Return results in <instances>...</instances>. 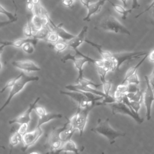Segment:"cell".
I'll list each match as a JSON object with an SVG mask.
<instances>
[{"label": "cell", "instance_id": "obj_1", "mask_svg": "<svg viewBox=\"0 0 154 154\" xmlns=\"http://www.w3.org/2000/svg\"><path fill=\"white\" fill-rule=\"evenodd\" d=\"M104 105L102 102H95L87 107L83 109L78 108L76 113L73 115L70 119H69V124L75 130H78L79 132L80 137H82L84 131L85 125L87 122L88 116L90 112L96 106Z\"/></svg>", "mask_w": 154, "mask_h": 154}, {"label": "cell", "instance_id": "obj_2", "mask_svg": "<svg viewBox=\"0 0 154 154\" xmlns=\"http://www.w3.org/2000/svg\"><path fill=\"white\" fill-rule=\"evenodd\" d=\"M76 55L81 56V58H77L75 55L71 54L70 53L67 54L64 57L61 58V61L63 63H66L67 60H71L73 61L75 68L78 70V76L76 78V82L83 78V67L84 65L87 63H91L94 64L96 66H103V60H96L90 57L88 55H86L80 52L78 49L75 51Z\"/></svg>", "mask_w": 154, "mask_h": 154}, {"label": "cell", "instance_id": "obj_3", "mask_svg": "<svg viewBox=\"0 0 154 154\" xmlns=\"http://www.w3.org/2000/svg\"><path fill=\"white\" fill-rule=\"evenodd\" d=\"M97 123V125L91 129L90 131L106 137L109 141L110 144L114 143L117 138L120 137H124L126 135L122 132L113 129L109 125L108 118L105 120L99 119Z\"/></svg>", "mask_w": 154, "mask_h": 154}, {"label": "cell", "instance_id": "obj_4", "mask_svg": "<svg viewBox=\"0 0 154 154\" xmlns=\"http://www.w3.org/2000/svg\"><path fill=\"white\" fill-rule=\"evenodd\" d=\"M97 28L116 34L131 35L130 31L111 14L103 16L97 23Z\"/></svg>", "mask_w": 154, "mask_h": 154}, {"label": "cell", "instance_id": "obj_5", "mask_svg": "<svg viewBox=\"0 0 154 154\" xmlns=\"http://www.w3.org/2000/svg\"><path fill=\"white\" fill-rule=\"evenodd\" d=\"M39 80V77L37 76H28L25 75L23 72H22V74L21 76L16 81L14 85L11 88L10 91L9 93L8 96L5 100V102L4 103L3 105L1 106L0 109V111H2L11 102L12 99L15 96L16 94H17L19 93H20L25 87V85L31 82H35Z\"/></svg>", "mask_w": 154, "mask_h": 154}, {"label": "cell", "instance_id": "obj_6", "mask_svg": "<svg viewBox=\"0 0 154 154\" xmlns=\"http://www.w3.org/2000/svg\"><path fill=\"white\" fill-rule=\"evenodd\" d=\"M111 108V112L113 115L116 114H122L127 115L132 118L138 124H141L144 122V119L141 117L138 113L132 111L126 104L123 102L114 103L109 104Z\"/></svg>", "mask_w": 154, "mask_h": 154}, {"label": "cell", "instance_id": "obj_7", "mask_svg": "<svg viewBox=\"0 0 154 154\" xmlns=\"http://www.w3.org/2000/svg\"><path fill=\"white\" fill-rule=\"evenodd\" d=\"M146 81V89L144 91L143 103L146 108V117L147 120H150L152 117V108L154 102V90L150 84L148 76H144Z\"/></svg>", "mask_w": 154, "mask_h": 154}, {"label": "cell", "instance_id": "obj_8", "mask_svg": "<svg viewBox=\"0 0 154 154\" xmlns=\"http://www.w3.org/2000/svg\"><path fill=\"white\" fill-rule=\"evenodd\" d=\"M149 52L147 51H134V52H116L112 53V58L114 59L116 64L117 70L123 63L129 60H133L135 59L143 57L146 55L148 54Z\"/></svg>", "mask_w": 154, "mask_h": 154}, {"label": "cell", "instance_id": "obj_9", "mask_svg": "<svg viewBox=\"0 0 154 154\" xmlns=\"http://www.w3.org/2000/svg\"><path fill=\"white\" fill-rule=\"evenodd\" d=\"M60 131V128L54 127L48 135L45 146L49 149L51 153L57 151L62 146L63 142L59 137Z\"/></svg>", "mask_w": 154, "mask_h": 154}, {"label": "cell", "instance_id": "obj_10", "mask_svg": "<svg viewBox=\"0 0 154 154\" xmlns=\"http://www.w3.org/2000/svg\"><path fill=\"white\" fill-rule=\"evenodd\" d=\"M60 93L61 94L68 96L75 100L78 103V108L79 109L85 108L91 103L97 102L89 99L82 91H60Z\"/></svg>", "mask_w": 154, "mask_h": 154}, {"label": "cell", "instance_id": "obj_11", "mask_svg": "<svg viewBox=\"0 0 154 154\" xmlns=\"http://www.w3.org/2000/svg\"><path fill=\"white\" fill-rule=\"evenodd\" d=\"M43 130L40 127H36L30 132H27L22 137V142L23 147L21 149L22 152L26 150L29 147L34 145L39 138L43 135Z\"/></svg>", "mask_w": 154, "mask_h": 154}, {"label": "cell", "instance_id": "obj_12", "mask_svg": "<svg viewBox=\"0 0 154 154\" xmlns=\"http://www.w3.org/2000/svg\"><path fill=\"white\" fill-rule=\"evenodd\" d=\"M40 99V97H37L34 100L33 102L29 104L26 110H25L23 112H22L21 114L19 115L14 119L10 120L8 121V123L10 125H11L13 123H18L19 125H22L23 123H29V122L31 121V113L34 109V108L36 106V104L37 103V102Z\"/></svg>", "mask_w": 154, "mask_h": 154}, {"label": "cell", "instance_id": "obj_13", "mask_svg": "<svg viewBox=\"0 0 154 154\" xmlns=\"http://www.w3.org/2000/svg\"><path fill=\"white\" fill-rule=\"evenodd\" d=\"M12 65L14 67L27 73L38 72L41 70V68L31 60L14 61L12 62Z\"/></svg>", "mask_w": 154, "mask_h": 154}, {"label": "cell", "instance_id": "obj_14", "mask_svg": "<svg viewBox=\"0 0 154 154\" xmlns=\"http://www.w3.org/2000/svg\"><path fill=\"white\" fill-rule=\"evenodd\" d=\"M49 28L52 30L55 31L57 33V34L58 35V36L60 37V38H61L62 40H63L64 41L68 42L75 37V35L70 34V32H67L63 28V23H61L58 25H56L54 23V22L51 19V17L49 19Z\"/></svg>", "mask_w": 154, "mask_h": 154}, {"label": "cell", "instance_id": "obj_15", "mask_svg": "<svg viewBox=\"0 0 154 154\" xmlns=\"http://www.w3.org/2000/svg\"><path fill=\"white\" fill-rule=\"evenodd\" d=\"M87 31L88 26H84L77 35H75L74 38L67 42L69 48L72 49L74 51L76 49H78V48L82 45V43L85 42Z\"/></svg>", "mask_w": 154, "mask_h": 154}, {"label": "cell", "instance_id": "obj_16", "mask_svg": "<svg viewBox=\"0 0 154 154\" xmlns=\"http://www.w3.org/2000/svg\"><path fill=\"white\" fill-rule=\"evenodd\" d=\"M33 42L35 45L38 42V40L34 38H19L15 40L12 41H4L1 42V46H0V50L1 52H2V49L8 46H11L15 48H22V46L26 42Z\"/></svg>", "mask_w": 154, "mask_h": 154}, {"label": "cell", "instance_id": "obj_17", "mask_svg": "<svg viewBox=\"0 0 154 154\" xmlns=\"http://www.w3.org/2000/svg\"><path fill=\"white\" fill-rule=\"evenodd\" d=\"M66 123L64 125L63 127L60 128V131L59 133L60 138L63 143L71 140V137H72L74 132L76 131L70 124H69V119L66 118Z\"/></svg>", "mask_w": 154, "mask_h": 154}, {"label": "cell", "instance_id": "obj_18", "mask_svg": "<svg viewBox=\"0 0 154 154\" xmlns=\"http://www.w3.org/2000/svg\"><path fill=\"white\" fill-rule=\"evenodd\" d=\"M84 147L82 148H78L76 147L75 143L72 140H70L65 143H64L61 146V147L57 151L54 152L52 154H60L61 152H72L74 154H81L80 152H81L84 150Z\"/></svg>", "mask_w": 154, "mask_h": 154}, {"label": "cell", "instance_id": "obj_19", "mask_svg": "<svg viewBox=\"0 0 154 154\" xmlns=\"http://www.w3.org/2000/svg\"><path fill=\"white\" fill-rule=\"evenodd\" d=\"M106 1H107L106 0H99L98 1H97L96 2L90 4L88 8L87 9L88 10L87 14L86 15V16L85 17L83 18V20L87 21V22H90L91 16H93L94 14L99 13L100 11L102 6L104 5V4L106 2Z\"/></svg>", "mask_w": 154, "mask_h": 154}, {"label": "cell", "instance_id": "obj_20", "mask_svg": "<svg viewBox=\"0 0 154 154\" xmlns=\"http://www.w3.org/2000/svg\"><path fill=\"white\" fill-rule=\"evenodd\" d=\"M63 117L62 114L57 112H47L41 117H38L36 127H41L45 123H46L54 119H60Z\"/></svg>", "mask_w": 154, "mask_h": 154}, {"label": "cell", "instance_id": "obj_21", "mask_svg": "<svg viewBox=\"0 0 154 154\" xmlns=\"http://www.w3.org/2000/svg\"><path fill=\"white\" fill-rule=\"evenodd\" d=\"M85 42H86L88 45H90L91 46H93L94 48H96L97 50V51L99 53V54L100 55L102 60H107V59L111 58L112 57V52H109L108 51L103 50L102 49V47L101 45H99L97 43H94L93 42H91L90 40H88L87 38L85 40Z\"/></svg>", "mask_w": 154, "mask_h": 154}, {"label": "cell", "instance_id": "obj_22", "mask_svg": "<svg viewBox=\"0 0 154 154\" xmlns=\"http://www.w3.org/2000/svg\"><path fill=\"white\" fill-rule=\"evenodd\" d=\"M0 13L1 14H4L5 16H7L8 20L5 22H1V26H3L6 25L10 24L11 23H14L17 20V17L16 16V13L13 14L12 13L7 11L5 8L2 7V5H0Z\"/></svg>", "mask_w": 154, "mask_h": 154}, {"label": "cell", "instance_id": "obj_23", "mask_svg": "<svg viewBox=\"0 0 154 154\" xmlns=\"http://www.w3.org/2000/svg\"><path fill=\"white\" fill-rule=\"evenodd\" d=\"M148 54H147V55H146L145 56H144L143 57H142V59H141L136 65H135L134 66H132V67H130V68L126 71V73H125V77H124L123 81H122V82H121L122 84L124 83L125 81L128 78H129V77L131 76L132 75H134L135 73H137L138 69L139 67L142 65V64H143V62L145 61V60L147 58Z\"/></svg>", "mask_w": 154, "mask_h": 154}, {"label": "cell", "instance_id": "obj_24", "mask_svg": "<svg viewBox=\"0 0 154 154\" xmlns=\"http://www.w3.org/2000/svg\"><path fill=\"white\" fill-rule=\"evenodd\" d=\"M22 141V136L17 131H15L10 137L9 154H11L13 147H15L16 146H17Z\"/></svg>", "mask_w": 154, "mask_h": 154}, {"label": "cell", "instance_id": "obj_25", "mask_svg": "<svg viewBox=\"0 0 154 154\" xmlns=\"http://www.w3.org/2000/svg\"><path fill=\"white\" fill-rule=\"evenodd\" d=\"M108 1L111 4V5H112V7L116 11H117L118 13H119V14L122 15V18L123 20H125L126 19L127 16H128V14L132 11V10L131 8H130V9H126L125 7H123L122 5H118V4H116L113 3L110 0H108Z\"/></svg>", "mask_w": 154, "mask_h": 154}, {"label": "cell", "instance_id": "obj_26", "mask_svg": "<svg viewBox=\"0 0 154 154\" xmlns=\"http://www.w3.org/2000/svg\"><path fill=\"white\" fill-rule=\"evenodd\" d=\"M126 95L131 101H135V102H143L144 91H141L140 89H139L135 92L128 93Z\"/></svg>", "mask_w": 154, "mask_h": 154}, {"label": "cell", "instance_id": "obj_27", "mask_svg": "<svg viewBox=\"0 0 154 154\" xmlns=\"http://www.w3.org/2000/svg\"><path fill=\"white\" fill-rule=\"evenodd\" d=\"M51 29L49 28V26H44L41 29L37 31L33 36V38L39 40H45L47 38L49 32L51 31Z\"/></svg>", "mask_w": 154, "mask_h": 154}, {"label": "cell", "instance_id": "obj_28", "mask_svg": "<svg viewBox=\"0 0 154 154\" xmlns=\"http://www.w3.org/2000/svg\"><path fill=\"white\" fill-rule=\"evenodd\" d=\"M23 34L27 38H33V36L35 34V31L33 29V27L31 25V22L28 21L27 23L23 27Z\"/></svg>", "mask_w": 154, "mask_h": 154}, {"label": "cell", "instance_id": "obj_29", "mask_svg": "<svg viewBox=\"0 0 154 154\" xmlns=\"http://www.w3.org/2000/svg\"><path fill=\"white\" fill-rule=\"evenodd\" d=\"M96 71L97 72V74L99 76L100 80L101 81V83H103L105 82L106 80V75L109 72L103 66H96Z\"/></svg>", "mask_w": 154, "mask_h": 154}, {"label": "cell", "instance_id": "obj_30", "mask_svg": "<svg viewBox=\"0 0 154 154\" xmlns=\"http://www.w3.org/2000/svg\"><path fill=\"white\" fill-rule=\"evenodd\" d=\"M35 45L31 42L25 43L21 48L22 51L27 54H32L35 50Z\"/></svg>", "mask_w": 154, "mask_h": 154}, {"label": "cell", "instance_id": "obj_31", "mask_svg": "<svg viewBox=\"0 0 154 154\" xmlns=\"http://www.w3.org/2000/svg\"><path fill=\"white\" fill-rule=\"evenodd\" d=\"M76 83L77 84H81L85 85H87V86H90V87H93L96 88L102 85V83L101 84H96L94 82H93V81H91L89 79L84 78V77L80 79L79 80H78V81H76Z\"/></svg>", "mask_w": 154, "mask_h": 154}, {"label": "cell", "instance_id": "obj_32", "mask_svg": "<svg viewBox=\"0 0 154 154\" xmlns=\"http://www.w3.org/2000/svg\"><path fill=\"white\" fill-rule=\"evenodd\" d=\"M60 38L58 36V35L57 34V33L55 31L51 29V31L49 32V34L47 38L46 39V40L48 42L54 45V44L57 43Z\"/></svg>", "mask_w": 154, "mask_h": 154}, {"label": "cell", "instance_id": "obj_33", "mask_svg": "<svg viewBox=\"0 0 154 154\" xmlns=\"http://www.w3.org/2000/svg\"><path fill=\"white\" fill-rule=\"evenodd\" d=\"M53 49L57 52H61L66 49L67 48H69L67 43L65 42H57L54 45H52Z\"/></svg>", "mask_w": 154, "mask_h": 154}, {"label": "cell", "instance_id": "obj_34", "mask_svg": "<svg viewBox=\"0 0 154 154\" xmlns=\"http://www.w3.org/2000/svg\"><path fill=\"white\" fill-rule=\"evenodd\" d=\"M22 74V72H21L19 75H18L17 76H16L15 78H13V79L9 80L8 82H7V83L5 84V85L1 89V93H2L5 90H6L7 88H11V87L14 85V84H15V82H16V81L21 76Z\"/></svg>", "mask_w": 154, "mask_h": 154}, {"label": "cell", "instance_id": "obj_35", "mask_svg": "<svg viewBox=\"0 0 154 154\" xmlns=\"http://www.w3.org/2000/svg\"><path fill=\"white\" fill-rule=\"evenodd\" d=\"M140 82V79L138 78L137 73H135L134 75H132L129 78H128L124 83L123 84H135V85H139Z\"/></svg>", "mask_w": 154, "mask_h": 154}, {"label": "cell", "instance_id": "obj_36", "mask_svg": "<svg viewBox=\"0 0 154 154\" xmlns=\"http://www.w3.org/2000/svg\"><path fill=\"white\" fill-rule=\"evenodd\" d=\"M126 94L122 93V92H120V91L117 90V89L116 90V91H114V98L115 100V103H120V102H123V97H125Z\"/></svg>", "mask_w": 154, "mask_h": 154}, {"label": "cell", "instance_id": "obj_37", "mask_svg": "<svg viewBox=\"0 0 154 154\" xmlns=\"http://www.w3.org/2000/svg\"><path fill=\"white\" fill-rule=\"evenodd\" d=\"M102 87H103V93L106 96H109V91L111 87L112 82L111 81H106L105 82L102 83Z\"/></svg>", "mask_w": 154, "mask_h": 154}, {"label": "cell", "instance_id": "obj_38", "mask_svg": "<svg viewBox=\"0 0 154 154\" xmlns=\"http://www.w3.org/2000/svg\"><path fill=\"white\" fill-rule=\"evenodd\" d=\"M34 111L38 117H41L47 113L45 108L42 106H35Z\"/></svg>", "mask_w": 154, "mask_h": 154}, {"label": "cell", "instance_id": "obj_39", "mask_svg": "<svg viewBox=\"0 0 154 154\" xmlns=\"http://www.w3.org/2000/svg\"><path fill=\"white\" fill-rule=\"evenodd\" d=\"M28 123H23L20 125L19 128L17 129V132L23 137L24 134H25L28 132Z\"/></svg>", "mask_w": 154, "mask_h": 154}, {"label": "cell", "instance_id": "obj_40", "mask_svg": "<svg viewBox=\"0 0 154 154\" xmlns=\"http://www.w3.org/2000/svg\"><path fill=\"white\" fill-rule=\"evenodd\" d=\"M153 7H154V0H153V1L148 5V7H147L146 8H145L143 11H141V12L140 13L138 14H137V16H135V18L137 19V18L139 17L140 16H141L142 14H143L144 13H146V12L149 11L150 10H152V8Z\"/></svg>", "mask_w": 154, "mask_h": 154}, {"label": "cell", "instance_id": "obj_41", "mask_svg": "<svg viewBox=\"0 0 154 154\" xmlns=\"http://www.w3.org/2000/svg\"><path fill=\"white\" fill-rule=\"evenodd\" d=\"M26 8L28 10L33 12L35 5L32 2V0H27L26 3Z\"/></svg>", "mask_w": 154, "mask_h": 154}, {"label": "cell", "instance_id": "obj_42", "mask_svg": "<svg viewBox=\"0 0 154 154\" xmlns=\"http://www.w3.org/2000/svg\"><path fill=\"white\" fill-rule=\"evenodd\" d=\"M148 77H149V80L150 84L152 86V88L154 90V67H153V70H152V73H150V75Z\"/></svg>", "mask_w": 154, "mask_h": 154}, {"label": "cell", "instance_id": "obj_43", "mask_svg": "<svg viewBox=\"0 0 154 154\" xmlns=\"http://www.w3.org/2000/svg\"><path fill=\"white\" fill-rule=\"evenodd\" d=\"M140 7V4L138 2V0H132V6L131 9L133 10L136 8H138Z\"/></svg>", "mask_w": 154, "mask_h": 154}, {"label": "cell", "instance_id": "obj_44", "mask_svg": "<svg viewBox=\"0 0 154 154\" xmlns=\"http://www.w3.org/2000/svg\"><path fill=\"white\" fill-rule=\"evenodd\" d=\"M74 0H63V4L67 7H72Z\"/></svg>", "mask_w": 154, "mask_h": 154}, {"label": "cell", "instance_id": "obj_45", "mask_svg": "<svg viewBox=\"0 0 154 154\" xmlns=\"http://www.w3.org/2000/svg\"><path fill=\"white\" fill-rule=\"evenodd\" d=\"M147 58L150 62L154 63V49L149 52Z\"/></svg>", "mask_w": 154, "mask_h": 154}, {"label": "cell", "instance_id": "obj_46", "mask_svg": "<svg viewBox=\"0 0 154 154\" xmlns=\"http://www.w3.org/2000/svg\"><path fill=\"white\" fill-rule=\"evenodd\" d=\"M81 3L87 9L90 4L91 0H79Z\"/></svg>", "mask_w": 154, "mask_h": 154}, {"label": "cell", "instance_id": "obj_47", "mask_svg": "<svg viewBox=\"0 0 154 154\" xmlns=\"http://www.w3.org/2000/svg\"><path fill=\"white\" fill-rule=\"evenodd\" d=\"M11 1H12V2H13V5L14 6V8H15V13H16V11H17V6L14 0H11Z\"/></svg>", "mask_w": 154, "mask_h": 154}, {"label": "cell", "instance_id": "obj_48", "mask_svg": "<svg viewBox=\"0 0 154 154\" xmlns=\"http://www.w3.org/2000/svg\"><path fill=\"white\" fill-rule=\"evenodd\" d=\"M120 1L123 4V7H127V1H128V0H120Z\"/></svg>", "mask_w": 154, "mask_h": 154}, {"label": "cell", "instance_id": "obj_49", "mask_svg": "<svg viewBox=\"0 0 154 154\" xmlns=\"http://www.w3.org/2000/svg\"><path fill=\"white\" fill-rule=\"evenodd\" d=\"M32 1L34 4V5H38L40 4V0H32Z\"/></svg>", "mask_w": 154, "mask_h": 154}, {"label": "cell", "instance_id": "obj_50", "mask_svg": "<svg viewBox=\"0 0 154 154\" xmlns=\"http://www.w3.org/2000/svg\"><path fill=\"white\" fill-rule=\"evenodd\" d=\"M152 17L154 19V7L152 8Z\"/></svg>", "mask_w": 154, "mask_h": 154}, {"label": "cell", "instance_id": "obj_51", "mask_svg": "<svg viewBox=\"0 0 154 154\" xmlns=\"http://www.w3.org/2000/svg\"><path fill=\"white\" fill-rule=\"evenodd\" d=\"M29 154H40V153H38V152H32L29 153Z\"/></svg>", "mask_w": 154, "mask_h": 154}, {"label": "cell", "instance_id": "obj_52", "mask_svg": "<svg viewBox=\"0 0 154 154\" xmlns=\"http://www.w3.org/2000/svg\"><path fill=\"white\" fill-rule=\"evenodd\" d=\"M106 1H108V0H106Z\"/></svg>", "mask_w": 154, "mask_h": 154}, {"label": "cell", "instance_id": "obj_53", "mask_svg": "<svg viewBox=\"0 0 154 154\" xmlns=\"http://www.w3.org/2000/svg\"><path fill=\"white\" fill-rule=\"evenodd\" d=\"M74 1H75V0H74Z\"/></svg>", "mask_w": 154, "mask_h": 154}]
</instances>
